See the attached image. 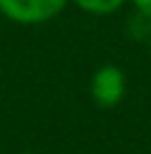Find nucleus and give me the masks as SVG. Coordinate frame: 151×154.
<instances>
[{
    "label": "nucleus",
    "instance_id": "f257e3e1",
    "mask_svg": "<svg viewBox=\"0 0 151 154\" xmlns=\"http://www.w3.org/2000/svg\"><path fill=\"white\" fill-rule=\"evenodd\" d=\"M68 0H0V13L18 25H40L53 20Z\"/></svg>",
    "mask_w": 151,
    "mask_h": 154
},
{
    "label": "nucleus",
    "instance_id": "f03ea898",
    "mask_svg": "<svg viewBox=\"0 0 151 154\" xmlns=\"http://www.w3.org/2000/svg\"><path fill=\"white\" fill-rule=\"evenodd\" d=\"M126 94V76L118 66L106 63L101 66L91 79V96L101 109H113L121 104Z\"/></svg>",
    "mask_w": 151,
    "mask_h": 154
},
{
    "label": "nucleus",
    "instance_id": "7ed1b4c3",
    "mask_svg": "<svg viewBox=\"0 0 151 154\" xmlns=\"http://www.w3.org/2000/svg\"><path fill=\"white\" fill-rule=\"evenodd\" d=\"M126 0H73V5H78L83 13H91V15H111Z\"/></svg>",
    "mask_w": 151,
    "mask_h": 154
},
{
    "label": "nucleus",
    "instance_id": "20e7f679",
    "mask_svg": "<svg viewBox=\"0 0 151 154\" xmlns=\"http://www.w3.org/2000/svg\"><path fill=\"white\" fill-rule=\"evenodd\" d=\"M129 3L134 5L144 18H149V20H151V0H129Z\"/></svg>",
    "mask_w": 151,
    "mask_h": 154
},
{
    "label": "nucleus",
    "instance_id": "39448f33",
    "mask_svg": "<svg viewBox=\"0 0 151 154\" xmlns=\"http://www.w3.org/2000/svg\"><path fill=\"white\" fill-rule=\"evenodd\" d=\"M149 51H151V43H149Z\"/></svg>",
    "mask_w": 151,
    "mask_h": 154
}]
</instances>
